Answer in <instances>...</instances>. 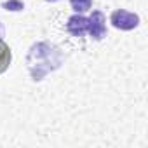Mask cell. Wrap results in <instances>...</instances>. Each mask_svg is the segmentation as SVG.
Segmentation results:
<instances>
[{
	"label": "cell",
	"instance_id": "cell-1",
	"mask_svg": "<svg viewBox=\"0 0 148 148\" xmlns=\"http://www.w3.org/2000/svg\"><path fill=\"white\" fill-rule=\"evenodd\" d=\"M63 63V54L56 45H51L47 42H38L35 45H32L28 58H26V64L30 70V75L35 82L42 80L49 71L58 70Z\"/></svg>",
	"mask_w": 148,
	"mask_h": 148
},
{
	"label": "cell",
	"instance_id": "cell-2",
	"mask_svg": "<svg viewBox=\"0 0 148 148\" xmlns=\"http://www.w3.org/2000/svg\"><path fill=\"white\" fill-rule=\"evenodd\" d=\"M112 25L119 30H124V32H129V30H134L138 25H139V16L134 14V12H129L125 9H117L112 12V18H110Z\"/></svg>",
	"mask_w": 148,
	"mask_h": 148
},
{
	"label": "cell",
	"instance_id": "cell-3",
	"mask_svg": "<svg viewBox=\"0 0 148 148\" xmlns=\"http://www.w3.org/2000/svg\"><path fill=\"white\" fill-rule=\"evenodd\" d=\"M105 16L101 11H94L92 16L89 18V23H87V32L91 33V37L94 40H101L106 37V25H105Z\"/></svg>",
	"mask_w": 148,
	"mask_h": 148
},
{
	"label": "cell",
	"instance_id": "cell-4",
	"mask_svg": "<svg viewBox=\"0 0 148 148\" xmlns=\"http://www.w3.org/2000/svg\"><path fill=\"white\" fill-rule=\"evenodd\" d=\"M87 23L89 19L84 18V16H71L66 23V30L73 35V37H82L86 32H87Z\"/></svg>",
	"mask_w": 148,
	"mask_h": 148
},
{
	"label": "cell",
	"instance_id": "cell-5",
	"mask_svg": "<svg viewBox=\"0 0 148 148\" xmlns=\"http://www.w3.org/2000/svg\"><path fill=\"white\" fill-rule=\"evenodd\" d=\"M11 59H12V54H11V47L0 38V73H4L9 64H11Z\"/></svg>",
	"mask_w": 148,
	"mask_h": 148
},
{
	"label": "cell",
	"instance_id": "cell-6",
	"mask_svg": "<svg viewBox=\"0 0 148 148\" xmlns=\"http://www.w3.org/2000/svg\"><path fill=\"white\" fill-rule=\"evenodd\" d=\"M70 4H71L73 11H77V12H86V11L91 9L92 0H70Z\"/></svg>",
	"mask_w": 148,
	"mask_h": 148
},
{
	"label": "cell",
	"instance_id": "cell-7",
	"mask_svg": "<svg viewBox=\"0 0 148 148\" xmlns=\"http://www.w3.org/2000/svg\"><path fill=\"white\" fill-rule=\"evenodd\" d=\"M4 9H7V11H23L25 4L21 0H9V2L4 4Z\"/></svg>",
	"mask_w": 148,
	"mask_h": 148
},
{
	"label": "cell",
	"instance_id": "cell-8",
	"mask_svg": "<svg viewBox=\"0 0 148 148\" xmlns=\"http://www.w3.org/2000/svg\"><path fill=\"white\" fill-rule=\"evenodd\" d=\"M45 2H58V0H45Z\"/></svg>",
	"mask_w": 148,
	"mask_h": 148
}]
</instances>
